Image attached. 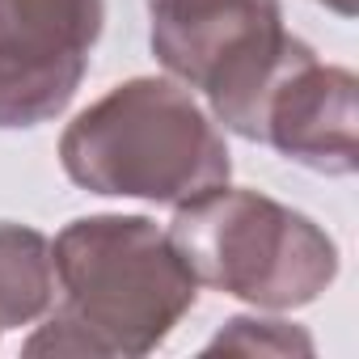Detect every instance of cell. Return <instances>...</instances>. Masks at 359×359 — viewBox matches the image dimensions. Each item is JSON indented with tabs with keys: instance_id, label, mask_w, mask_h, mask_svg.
<instances>
[{
	"instance_id": "cell-1",
	"label": "cell",
	"mask_w": 359,
	"mask_h": 359,
	"mask_svg": "<svg viewBox=\"0 0 359 359\" xmlns=\"http://www.w3.org/2000/svg\"><path fill=\"white\" fill-rule=\"evenodd\" d=\"M55 304L26 355H152L199 300V279L169 229L148 216H81L51 241Z\"/></svg>"
},
{
	"instance_id": "cell-7",
	"label": "cell",
	"mask_w": 359,
	"mask_h": 359,
	"mask_svg": "<svg viewBox=\"0 0 359 359\" xmlns=\"http://www.w3.org/2000/svg\"><path fill=\"white\" fill-rule=\"evenodd\" d=\"M51 304H55L51 241L30 224L0 220V330L34 325Z\"/></svg>"
},
{
	"instance_id": "cell-10",
	"label": "cell",
	"mask_w": 359,
	"mask_h": 359,
	"mask_svg": "<svg viewBox=\"0 0 359 359\" xmlns=\"http://www.w3.org/2000/svg\"><path fill=\"white\" fill-rule=\"evenodd\" d=\"M0 334H5V330H0Z\"/></svg>"
},
{
	"instance_id": "cell-3",
	"label": "cell",
	"mask_w": 359,
	"mask_h": 359,
	"mask_svg": "<svg viewBox=\"0 0 359 359\" xmlns=\"http://www.w3.org/2000/svg\"><path fill=\"white\" fill-rule=\"evenodd\" d=\"M169 237L199 287L271 313L304 309L338 279V245L313 216L229 182L173 208Z\"/></svg>"
},
{
	"instance_id": "cell-5",
	"label": "cell",
	"mask_w": 359,
	"mask_h": 359,
	"mask_svg": "<svg viewBox=\"0 0 359 359\" xmlns=\"http://www.w3.org/2000/svg\"><path fill=\"white\" fill-rule=\"evenodd\" d=\"M106 0H0V131L51 123L76 97Z\"/></svg>"
},
{
	"instance_id": "cell-8",
	"label": "cell",
	"mask_w": 359,
	"mask_h": 359,
	"mask_svg": "<svg viewBox=\"0 0 359 359\" xmlns=\"http://www.w3.org/2000/svg\"><path fill=\"white\" fill-rule=\"evenodd\" d=\"M208 351H241V355H313V338L279 317H229L224 330L208 342Z\"/></svg>"
},
{
	"instance_id": "cell-6",
	"label": "cell",
	"mask_w": 359,
	"mask_h": 359,
	"mask_svg": "<svg viewBox=\"0 0 359 359\" xmlns=\"http://www.w3.org/2000/svg\"><path fill=\"white\" fill-rule=\"evenodd\" d=\"M355 127H359L355 72L338 64H321L317 51L300 43L258 106L254 140L271 144L279 156L313 173L346 177L359 165Z\"/></svg>"
},
{
	"instance_id": "cell-2",
	"label": "cell",
	"mask_w": 359,
	"mask_h": 359,
	"mask_svg": "<svg viewBox=\"0 0 359 359\" xmlns=\"http://www.w3.org/2000/svg\"><path fill=\"white\" fill-rule=\"evenodd\" d=\"M60 165L89 195L182 208L229 182L220 123L165 76H131L89 102L60 135Z\"/></svg>"
},
{
	"instance_id": "cell-4",
	"label": "cell",
	"mask_w": 359,
	"mask_h": 359,
	"mask_svg": "<svg viewBox=\"0 0 359 359\" xmlns=\"http://www.w3.org/2000/svg\"><path fill=\"white\" fill-rule=\"evenodd\" d=\"M148 9V47L156 64L199 89L212 106V118L254 140L258 106L304 43L287 34L279 0H144Z\"/></svg>"
},
{
	"instance_id": "cell-9",
	"label": "cell",
	"mask_w": 359,
	"mask_h": 359,
	"mask_svg": "<svg viewBox=\"0 0 359 359\" xmlns=\"http://www.w3.org/2000/svg\"><path fill=\"white\" fill-rule=\"evenodd\" d=\"M317 5H325V9L338 13V18H355V5H359V0H317Z\"/></svg>"
}]
</instances>
